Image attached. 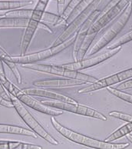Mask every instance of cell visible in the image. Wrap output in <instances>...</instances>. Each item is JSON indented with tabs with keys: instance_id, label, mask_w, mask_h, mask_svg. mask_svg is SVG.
Returning a JSON list of instances; mask_svg holds the SVG:
<instances>
[{
	"instance_id": "cb8c5ba5",
	"label": "cell",
	"mask_w": 132,
	"mask_h": 149,
	"mask_svg": "<svg viewBox=\"0 0 132 149\" xmlns=\"http://www.w3.org/2000/svg\"><path fill=\"white\" fill-rule=\"evenodd\" d=\"M80 0H71L68 2V4L67 5L65 9L64 13H62V15L60 16L61 19L62 21V26H65V22L69 17V15H71V13H72V11L74 10L76 6L79 3Z\"/></svg>"
},
{
	"instance_id": "8fae6325",
	"label": "cell",
	"mask_w": 132,
	"mask_h": 149,
	"mask_svg": "<svg viewBox=\"0 0 132 149\" xmlns=\"http://www.w3.org/2000/svg\"><path fill=\"white\" fill-rule=\"evenodd\" d=\"M132 78V68L125 69V70L119 72L115 73V74L107 76L101 79H99L96 81L95 83L92 84L86 88H81L79 90V94H88L91 92L98 91V90L102 89L104 88L111 87L115 84L123 82L127 80H129Z\"/></svg>"
},
{
	"instance_id": "52a82bcc",
	"label": "cell",
	"mask_w": 132,
	"mask_h": 149,
	"mask_svg": "<svg viewBox=\"0 0 132 149\" xmlns=\"http://www.w3.org/2000/svg\"><path fill=\"white\" fill-rule=\"evenodd\" d=\"M76 36L77 33L74 36L69 38L68 40L57 45V46H51L49 49H44V50L39 51L35 53L20 56H12L11 62H14L15 64H20L22 65L26 64H34L38 62L46 59L48 58H51L60 53L61 52L74 44L75 39H76Z\"/></svg>"
},
{
	"instance_id": "ffe728a7",
	"label": "cell",
	"mask_w": 132,
	"mask_h": 149,
	"mask_svg": "<svg viewBox=\"0 0 132 149\" xmlns=\"http://www.w3.org/2000/svg\"><path fill=\"white\" fill-rule=\"evenodd\" d=\"M92 2H93V0H80L79 4L77 5L76 7L72 11V13L69 15V17L66 20L65 26L69 25L71 22H72L77 17H79Z\"/></svg>"
},
{
	"instance_id": "2e32d148",
	"label": "cell",
	"mask_w": 132,
	"mask_h": 149,
	"mask_svg": "<svg viewBox=\"0 0 132 149\" xmlns=\"http://www.w3.org/2000/svg\"><path fill=\"white\" fill-rule=\"evenodd\" d=\"M0 133L19 134V135L31 137V138H33V139H37L38 138V135L34 132H32L31 129L19 127V126L17 125H13L0 124Z\"/></svg>"
},
{
	"instance_id": "3957f363",
	"label": "cell",
	"mask_w": 132,
	"mask_h": 149,
	"mask_svg": "<svg viewBox=\"0 0 132 149\" xmlns=\"http://www.w3.org/2000/svg\"><path fill=\"white\" fill-rule=\"evenodd\" d=\"M131 14L132 6L130 2V4L124 9L123 12L117 16L113 23L107 29L106 31L103 33L100 38L97 41V42L92 46V49H90V51L88 53V56H94V54L101 51L103 48L108 45L109 43L122 32L124 27L129 21Z\"/></svg>"
},
{
	"instance_id": "1f68e13d",
	"label": "cell",
	"mask_w": 132,
	"mask_h": 149,
	"mask_svg": "<svg viewBox=\"0 0 132 149\" xmlns=\"http://www.w3.org/2000/svg\"><path fill=\"white\" fill-rule=\"evenodd\" d=\"M0 96H1L3 99L7 101V102H11V98L9 93L6 92V90L5 89V88L3 87V85H2L1 82H0Z\"/></svg>"
},
{
	"instance_id": "5b68a950",
	"label": "cell",
	"mask_w": 132,
	"mask_h": 149,
	"mask_svg": "<svg viewBox=\"0 0 132 149\" xmlns=\"http://www.w3.org/2000/svg\"><path fill=\"white\" fill-rule=\"evenodd\" d=\"M22 67L24 68H28L30 70L36 71L39 72L47 73V74H56L58 76L65 77L66 79H76V80H81V81H86L87 83L94 84L98 81L95 77L89 75V74H85V73L76 72V71L67 70L65 68H62L60 65H44V64H26L22 65Z\"/></svg>"
},
{
	"instance_id": "f546056e",
	"label": "cell",
	"mask_w": 132,
	"mask_h": 149,
	"mask_svg": "<svg viewBox=\"0 0 132 149\" xmlns=\"http://www.w3.org/2000/svg\"><path fill=\"white\" fill-rule=\"evenodd\" d=\"M115 88L117 90H120V91L131 89V88H132V79H129V80H127V81H124V82H122L121 85L117 86Z\"/></svg>"
},
{
	"instance_id": "484cf974",
	"label": "cell",
	"mask_w": 132,
	"mask_h": 149,
	"mask_svg": "<svg viewBox=\"0 0 132 149\" xmlns=\"http://www.w3.org/2000/svg\"><path fill=\"white\" fill-rule=\"evenodd\" d=\"M109 116L113 118H116L117 119L122 120V121H127L128 123L132 124V115L125 114V113L121 112V111H112L109 112Z\"/></svg>"
},
{
	"instance_id": "d6986e66",
	"label": "cell",
	"mask_w": 132,
	"mask_h": 149,
	"mask_svg": "<svg viewBox=\"0 0 132 149\" xmlns=\"http://www.w3.org/2000/svg\"><path fill=\"white\" fill-rule=\"evenodd\" d=\"M34 1L21 0V1H0V10H14L32 5Z\"/></svg>"
},
{
	"instance_id": "7c38bea8",
	"label": "cell",
	"mask_w": 132,
	"mask_h": 149,
	"mask_svg": "<svg viewBox=\"0 0 132 149\" xmlns=\"http://www.w3.org/2000/svg\"><path fill=\"white\" fill-rule=\"evenodd\" d=\"M122 47H118L117 49H113V50H108V52H105L104 53L101 54L99 56H95L94 58H87V59L82 60L81 62H70V63L62 64L60 65L67 70L79 72V71L83 70V69H86V68L97 65L100 64L101 62L111 58V57H113L116 54L118 53L122 50Z\"/></svg>"
},
{
	"instance_id": "4316f807",
	"label": "cell",
	"mask_w": 132,
	"mask_h": 149,
	"mask_svg": "<svg viewBox=\"0 0 132 149\" xmlns=\"http://www.w3.org/2000/svg\"><path fill=\"white\" fill-rule=\"evenodd\" d=\"M4 63L6 65L10 68V70L13 72V74H14V76H15V79H16V81H17L18 83L21 84L22 81V78L21 73H20V72H19V69H18L16 64H15V63L13 62H4Z\"/></svg>"
},
{
	"instance_id": "83f0119b",
	"label": "cell",
	"mask_w": 132,
	"mask_h": 149,
	"mask_svg": "<svg viewBox=\"0 0 132 149\" xmlns=\"http://www.w3.org/2000/svg\"><path fill=\"white\" fill-rule=\"evenodd\" d=\"M9 80L7 79L6 75V72H5L4 68V64L2 60L0 58V82L3 85V87H5L7 84L9 82Z\"/></svg>"
},
{
	"instance_id": "9a60e30c",
	"label": "cell",
	"mask_w": 132,
	"mask_h": 149,
	"mask_svg": "<svg viewBox=\"0 0 132 149\" xmlns=\"http://www.w3.org/2000/svg\"><path fill=\"white\" fill-rule=\"evenodd\" d=\"M88 84L86 81L72 79H42L35 81L33 85L37 88H70Z\"/></svg>"
},
{
	"instance_id": "8992f818",
	"label": "cell",
	"mask_w": 132,
	"mask_h": 149,
	"mask_svg": "<svg viewBox=\"0 0 132 149\" xmlns=\"http://www.w3.org/2000/svg\"><path fill=\"white\" fill-rule=\"evenodd\" d=\"M130 2L131 0L109 1L108 5L103 9L100 16L90 28L88 34H98L104 26H106L110 22L117 17L124 9L130 4Z\"/></svg>"
},
{
	"instance_id": "f1b7e54d",
	"label": "cell",
	"mask_w": 132,
	"mask_h": 149,
	"mask_svg": "<svg viewBox=\"0 0 132 149\" xmlns=\"http://www.w3.org/2000/svg\"><path fill=\"white\" fill-rule=\"evenodd\" d=\"M69 1H65V0H58V15L61 16L62 15V13H64L65 9L67 5L68 4Z\"/></svg>"
},
{
	"instance_id": "7a4b0ae2",
	"label": "cell",
	"mask_w": 132,
	"mask_h": 149,
	"mask_svg": "<svg viewBox=\"0 0 132 149\" xmlns=\"http://www.w3.org/2000/svg\"><path fill=\"white\" fill-rule=\"evenodd\" d=\"M49 2V0H39L37 2L36 6L33 9L32 18L28 19V22L22 39L21 56L26 55V52L28 50V47L30 46L33 36L38 29H42L51 34L53 33V31L49 28V26L42 22L43 14L45 12V9Z\"/></svg>"
},
{
	"instance_id": "4fadbf2b",
	"label": "cell",
	"mask_w": 132,
	"mask_h": 149,
	"mask_svg": "<svg viewBox=\"0 0 132 149\" xmlns=\"http://www.w3.org/2000/svg\"><path fill=\"white\" fill-rule=\"evenodd\" d=\"M102 11L103 9L102 10L99 9V8L94 10L91 14L89 17L88 18L87 20L85 22V23L82 25L80 29L77 32L76 39H75V42H74V49H73L72 52V57L73 59H74V62L77 61V55H78L79 50L80 49V47H81V43L83 42L84 39L85 38V37L87 36L88 32L89 31L90 28L94 23V22L98 19V18L100 16Z\"/></svg>"
},
{
	"instance_id": "44dd1931",
	"label": "cell",
	"mask_w": 132,
	"mask_h": 149,
	"mask_svg": "<svg viewBox=\"0 0 132 149\" xmlns=\"http://www.w3.org/2000/svg\"><path fill=\"white\" fill-rule=\"evenodd\" d=\"M97 34H88L87 36L84 39L83 42L81 43V47L79 50L78 55H77V61L76 62H81L85 59V56L87 53V52L89 49V47L92 42L94 41V38L96 37Z\"/></svg>"
},
{
	"instance_id": "7402d4cb",
	"label": "cell",
	"mask_w": 132,
	"mask_h": 149,
	"mask_svg": "<svg viewBox=\"0 0 132 149\" xmlns=\"http://www.w3.org/2000/svg\"><path fill=\"white\" fill-rule=\"evenodd\" d=\"M33 14V9H14L8 11L4 14V17L13 18V19H30Z\"/></svg>"
},
{
	"instance_id": "9c48e42d",
	"label": "cell",
	"mask_w": 132,
	"mask_h": 149,
	"mask_svg": "<svg viewBox=\"0 0 132 149\" xmlns=\"http://www.w3.org/2000/svg\"><path fill=\"white\" fill-rule=\"evenodd\" d=\"M101 2H103L100 0H93V2L87 7V9H85L79 17H77L72 22H71L69 25L66 26L64 31L54 41L51 46H57L74 36L82 26V25L85 23V22L87 20L88 18L91 15V14L94 10L99 8V6Z\"/></svg>"
},
{
	"instance_id": "6da1fadb",
	"label": "cell",
	"mask_w": 132,
	"mask_h": 149,
	"mask_svg": "<svg viewBox=\"0 0 132 149\" xmlns=\"http://www.w3.org/2000/svg\"><path fill=\"white\" fill-rule=\"evenodd\" d=\"M51 125L60 134L70 140L72 142H75L79 145H84L88 148L94 149H125L129 147L128 143H109L105 142L104 141H100L98 139H93L87 135L82 134L81 133L73 131L68 128H66L62 124H60L57 120L52 117L51 118Z\"/></svg>"
},
{
	"instance_id": "4dcf8cb0",
	"label": "cell",
	"mask_w": 132,
	"mask_h": 149,
	"mask_svg": "<svg viewBox=\"0 0 132 149\" xmlns=\"http://www.w3.org/2000/svg\"><path fill=\"white\" fill-rule=\"evenodd\" d=\"M11 57L12 56H9V54L7 53V52L0 46V58L2 60L3 63L6 62H11Z\"/></svg>"
},
{
	"instance_id": "8d00e7d4",
	"label": "cell",
	"mask_w": 132,
	"mask_h": 149,
	"mask_svg": "<svg viewBox=\"0 0 132 149\" xmlns=\"http://www.w3.org/2000/svg\"><path fill=\"white\" fill-rule=\"evenodd\" d=\"M131 6H132V0H131Z\"/></svg>"
},
{
	"instance_id": "d6a6232c",
	"label": "cell",
	"mask_w": 132,
	"mask_h": 149,
	"mask_svg": "<svg viewBox=\"0 0 132 149\" xmlns=\"http://www.w3.org/2000/svg\"><path fill=\"white\" fill-rule=\"evenodd\" d=\"M0 105H2V106L3 107H6V108H9V109L13 108V103L9 102H7V101H6L5 99H3L1 96H0Z\"/></svg>"
},
{
	"instance_id": "30bf717a",
	"label": "cell",
	"mask_w": 132,
	"mask_h": 149,
	"mask_svg": "<svg viewBox=\"0 0 132 149\" xmlns=\"http://www.w3.org/2000/svg\"><path fill=\"white\" fill-rule=\"evenodd\" d=\"M43 104L46 106L51 108V109H56L60 111H69V112L78 114V115L87 116V117L94 118L97 119L107 121L108 118L102 113L99 112L98 111L89 108L88 106H85L80 104H73V103L61 102H51V101H43L41 102Z\"/></svg>"
},
{
	"instance_id": "ac0fdd59",
	"label": "cell",
	"mask_w": 132,
	"mask_h": 149,
	"mask_svg": "<svg viewBox=\"0 0 132 149\" xmlns=\"http://www.w3.org/2000/svg\"><path fill=\"white\" fill-rule=\"evenodd\" d=\"M131 132L132 124L127 123L122 127H120L119 128H117V130H115L113 133H111L109 136L107 137L104 141L105 142L112 143L115 141L118 140L121 138H123L124 136H126V135L131 134Z\"/></svg>"
},
{
	"instance_id": "836d02e7",
	"label": "cell",
	"mask_w": 132,
	"mask_h": 149,
	"mask_svg": "<svg viewBox=\"0 0 132 149\" xmlns=\"http://www.w3.org/2000/svg\"><path fill=\"white\" fill-rule=\"evenodd\" d=\"M126 138H127V139H128V141L132 144V134H128V135H126Z\"/></svg>"
},
{
	"instance_id": "ba28073f",
	"label": "cell",
	"mask_w": 132,
	"mask_h": 149,
	"mask_svg": "<svg viewBox=\"0 0 132 149\" xmlns=\"http://www.w3.org/2000/svg\"><path fill=\"white\" fill-rule=\"evenodd\" d=\"M5 89L6 90V92L9 93V95L15 96V98L19 99L20 102L23 104H26V106L29 107L31 109H34L35 111L42 112L45 115H51L52 117H56V116H59L63 114L62 111L60 110H55L54 109L49 108L46 106L42 103L38 102V100H35L33 98L32 96L26 95L22 92V90H20L19 88L13 84L11 81H9L8 85L5 86Z\"/></svg>"
},
{
	"instance_id": "5bb4252c",
	"label": "cell",
	"mask_w": 132,
	"mask_h": 149,
	"mask_svg": "<svg viewBox=\"0 0 132 149\" xmlns=\"http://www.w3.org/2000/svg\"><path fill=\"white\" fill-rule=\"evenodd\" d=\"M22 92L30 96L42 97V98L56 100V102L58 101V102H61L73 103V104L78 103L75 99H73L72 98H70L68 96L64 95L59 93H56V92L49 91V90L45 89V88H28L23 89Z\"/></svg>"
},
{
	"instance_id": "e0dca14e",
	"label": "cell",
	"mask_w": 132,
	"mask_h": 149,
	"mask_svg": "<svg viewBox=\"0 0 132 149\" xmlns=\"http://www.w3.org/2000/svg\"><path fill=\"white\" fill-rule=\"evenodd\" d=\"M28 19L0 18V28H26Z\"/></svg>"
},
{
	"instance_id": "277c9868",
	"label": "cell",
	"mask_w": 132,
	"mask_h": 149,
	"mask_svg": "<svg viewBox=\"0 0 132 149\" xmlns=\"http://www.w3.org/2000/svg\"><path fill=\"white\" fill-rule=\"evenodd\" d=\"M11 98V102L13 104V108L15 109L18 115L20 116L23 121L29 127V128L32 132H34L38 136L41 137L42 139L45 140L49 144L53 145H58L59 142L54 139L51 134H49L43 126L41 125L38 121L34 118V116L28 111V110L24 106V104L15 98V96L9 95Z\"/></svg>"
},
{
	"instance_id": "e575fe53",
	"label": "cell",
	"mask_w": 132,
	"mask_h": 149,
	"mask_svg": "<svg viewBox=\"0 0 132 149\" xmlns=\"http://www.w3.org/2000/svg\"><path fill=\"white\" fill-rule=\"evenodd\" d=\"M7 140H0V144H3V143L6 142Z\"/></svg>"
},
{
	"instance_id": "d590c367",
	"label": "cell",
	"mask_w": 132,
	"mask_h": 149,
	"mask_svg": "<svg viewBox=\"0 0 132 149\" xmlns=\"http://www.w3.org/2000/svg\"><path fill=\"white\" fill-rule=\"evenodd\" d=\"M3 16H4V15H0V18L3 17Z\"/></svg>"
},
{
	"instance_id": "603a6c76",
	"label": "cell",
	"mask_w": 132,
	"mask_h": 149,
	"mask_svg": "<svg viewBox=\"0 0 132 149\" xmlns=\"http://www.w3.org/2000/svg\"><path fill=\"white\" fill-rule=\"evenodd\" d=\"M108 92H109L111 94H112L115 97L122 99V101H124L126 102L132 104V95L129 93H126L123 91L116 89L115 87H108L107 88Z\"/></svg>"
},
{
	"instance_id": "d4e9b609",
	"label": "cell",
	"mask_w": 132,
	"mask_h": 149,
	"mask_svg": "<svg viewBox=\"0 0 132 149\" xmlns=\"http://www.w3.org/2000/svg\"><path fill=\"white\" fill-rule=\"evenodd\" d=\"M131 41H132V30H131L128 33L121 37L119 39H117L113 44L108 46L107 49H108V50H113V49H117L118 47H122V45H123L124 44L129 42Z\"/></svg>"
}]
</instances>
